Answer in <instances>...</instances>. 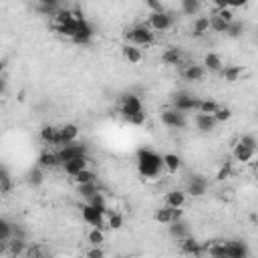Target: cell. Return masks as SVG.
<instances>
[{"instance_id":"1","label":"cell","mask_w":258,"mask_h":258,"mask_svg":"<svg viewBox=\"0 0 258 258\" xmlns=\"http://www.w3.org/2000/svg\"><path fill=\"white\" fill-rule=\"evenodd\" d=\"M137 171L143 179H159L163 175V159L157 151L141 147L137 151Z\"/></svg>"},{"instance_id":"2","label":"cell","mask_w":258,"mask_h":258,"mask_svg":"<svg viewBox=\"0 0 258 258\" xmlns=\"http://www.w3.org/2000/svg\"><path fill=\"white\" fill-rule=\"evenodd\" d=\"M155 34L157 32H153L145 22H141V24H135V26H131V28L125 30V40L129 44L139 46V48H147V46L155 44V40H157Z\"/></svg>"},{"instance_id":"3","label":"cell","mask_w":258,"mask_h":258,"mask_svg":"<svg viewBox=\"0 0 258 258\" xmlns=\"http://www.w3.org/2000/svg\"><path fill=\"white\" fill-rule=\"evenodd\" d=\"M145 24L153 30V32H167L173 28L175 18L167 12V10H159V12H149Z\"/></svg>"},{"instance_id":"4","label":"cell","mask_w":258,"mask_h":258,"mask_svg":"<svg viewBox=\"0 0 258 258\" xmlns=\"http://www.w3.org/2000/svg\"><path fill=\"white\" fill-rule=\"evenodd\" d=\"M200 101H202L200 97H196V95H191V93L179 91V93L173 95L171 107L177 109V111H181V113H185V115H191V113H196V111L200 109Z\"/></svg>"},{"instance_id":"5","label":"cell","mask_w":258,"mask_h":258,"mask_svg":"<svg viewBox=\"0 0 258 258\" xmlns=\"http://www.w3.org/2000/svg\"><path fill=\"white\" fill-rule=\"evenodd\" d=\"M159 119H161V123H163L167 129H185L187 123H189L187 115L181 113V111H177V109H173V107L163 109V111L159 113Z\"/></svg>"},{"instance_id":"6","label":"cell","mask_w":258,"mask_h":258,"mask_svg":"<svg viewBox=\"0 0 258 258\" xmlns=\"http://www.w3.org/2000/svg\"><path fill=\"white\" fill-rule=\"evenodd\" d=\"M87 153H89V149H87V145L81 143V141H71V143H64V145L56 147V155H58L60 165H62L64 161H71V159H75V157H83V155H87Z\"/></svg>"},{"instance_id":"7","label":"cell","mask_w":258,"mask_h":258,"mask_svg":"<svg viewBox=\"0 0 258 258\" xmlns=\"http://www.w3.org/2000/svg\"><path fill=\"white\" fill-rule=\"evenodd\" d=\"M105 216H107V212L105 210H99V208H95V206H91V204H83L81 206V218H83V222L85 224H89V226H97V228H107V224H105Z\"/></svg>"},{"instance_id":"8","label":"cell","mask_w":258,"mask_h":258,"mask_svg":"<svg viewBox=\"0 0 258 258\" xmlns=\"http://www.w3.org/2000/svg\"><path fill=\"white\" fill-rule=\"evenodd\" d=\"M179 75L183 81H189V83H198V81H204V77L208 75V71L204 69V64L200 62H191V60H183L179 64Z\"/></svg>"},{"instance_id":"9","label":"cell","mask_w":258,"mask_h":258,"mask_svg":"<svg viewBox=\"0 0 258 258\" xmlns=\"http://www.w3.org/2000/svg\"><path fill=\"white\" fill-rule=\"evenodd\" d=\"M141 111H143V103H141V99H139L137 95L125 93V95L121 97V101H119V113L123 115V119L131 117V115H135V113H141Z\"/></svg>"},{"instance_id":"10","label":"cell","mask_w":258,"mask_h":258,"mask_svg":"<svg viewBox=\"0 0 258 258\" xmlns=\"http://www.w3.org/2000/svg\"><path fill=\"white\" fill-rule=\"evenodd\" d=\"M179 218H183V210L181 208H171V206H165V204L161 208H157L155 214H153V220L157 224H163V226H167V224H171Z\"/></svg>"},{"instance_id":"11","label":"cell","mask_w":258,"mask_h":258,"mask_svg":"<svg viewBox=\"0 0 258 258\" xmlns=\"http://www.w3.org/2000/svg\"><path fill=\"white\" fill-rule=\"evenodd\" d=\"M81 18H85V16H83V12L73 10V16H71L67 22L56 24V26H54V30H56V32H58L62 38L73 40V36H75V32H77V26H79V20H81Z\"/></svg>"},{"instance_id":"12","label":"cell","mask_w":258,"mask_h":258,"mask_svg":"<svg viewBox=\"0 0 258 258\" xmlns=\"http://www.w3.org/2000/svg\"><path fill=\"white\" fill-rule=\"evenodd\" d=\"M191 121H194L196 129L202 131V133H212V131L220 125V123L214 119V115H210V113H202V111L191 113Z\"/></svg>"},{"instance_id":"13","label":"cell","mask_w":258,"mask_h":258,"mask_svg":"<svg viewBox=\"0 0 258 258\" xmlns=\"http://www.w3.org/2000/svg\"><path fill=\"white\" fill-rule=\"evenodd\" d=\"M232 157H234V161H238L242 165L252 163L254 157H256V147H250V145H246L242 141H236V145L232 149Z\"/></svg>"},{"instance_id":"14","label":"cell","mask_w":258,"mask_h":258,"mask_svg":"<svg viewBox=\"0 0 258 258\" xmlns=\"http://www.w3.org/2000/svg\"><path fill=\"white\" fill-rule=\"evenodd\" d=\"M208 185L210 181L204 175H191L185 183V194H189L191 198H202L208 191Z\"/></svg>"},{"instance_id":"15","label":"cell","mask_w":258,"mask_h":258,"mask_svg":"<svg viewBox=\"0 0 258 258\" xmlns=\"http://www.w3.org/2000/svg\"><path fill=\"white\" fill-rule=\"evenodd\" d=\"M36 165L40 169H56L60 167V161H58V155H56V149L52 147H44L36 159Z\"/></svg>"},{"instance_id":"16","label":"cell","mask_w":258,"mask_h":258,"mask_svg":"<svg viewBox=\"0 0 258 258\" xmlns=\"http://www.w3.org/2000/svg\"><path fill=\"white\" fill-rule=\"evenodd\" d=\"M93 36H95V30H93L91 22H89L87 18H81V20H79V26H77V32H75V36H73V42H77V44H87V42L93 40Z\"/></svg>"},{"instance_id":"17","label":"cell","mask_w":258,"mask_h":258,"mask_svg":"<svg viewBox=\"0 0 258 258\" xmlns=\"http://www.w3.org/2000/svg\"><path fill=\"white\" fill-rule=\"evenodd\" d=\"M224 254L226 258H246L250 252L242 240H224Z\"/></svg>"},{"instance_id":"18","label":"cell","mask_w":258,"mask_h":258,"mask_svg":"<svg viewBox=\"0 0 258 258\" xmlns=\"http://www.w3.org/2000/svg\"><path fill=\"white\" fill-rule=\"evenodd\" d=\"M183 60H185V54L179 46H167L161 52V62L167 64V67H179Z\"/></svg>"},{"instance_id":"19","label":"cell","mask_w":258,"mask_h":258,"mask_svg":"<svg viewBox=\"0 0 258 258\" xmlns=\"http://www.w3.org/2000/svg\"><path fill=\"white\" fill-rule=\"evenodd\" d=\"M85 167H89V155H83V157H75V159H71V161H64L62 165H60V169H62V173L64 175H69V177H75L79 171H83Z\"/></svg>"},{"instance_id":"20","label":"cell","mask_w":258,"mask_h":258,"mask_svg":"<svg viewBox=\"0 0 258 258\" xmlns=\"http://www.w3.org/2000/svg\"><path fill=\"white\" fill-rule=\"evenodd\" d=\"M185 202H187V194L185 189H179V187H173L163 196V204L171 208H183Z\"/></svg>"},{"instance_id":"21","label":"cell","mask_w":258,"mask_h":258,"mask_svg":"<svg viewBox=\"0 0 258 258\" xmlns=\"http://www.w3.org/2000/svg\"><path fill=\"white\" fill-rule=\"evenodd\" d=\"M177 242H179V250H181L183 254H191V256H202V254H204L202 242H198L191 234L185 236V238H181V240H177Z\"/></svg>"},{"instance_id":"22","label":"cell","mask_w":258,"mask_h":258,"mask_svg":"<svg viewBox=\"0 0 258 258\" xmlns=\"http://www.w3.org/2000/svg\"><path fill=\"white\" fill-rule=\"evenodd\" d=\"M40 141L46 145V147H52V149H56L58 145H60V141H58V127H54V125H44L42 129H40Z\"/></svg>"},{"instance_id":"23","label":"cell","mask_w":258,"mask_h":258,"mask_svg":"<svg viewBox=\"0 0 258 258\" xmlns=\"http://www.w3.org/2000/svg\"><path fill=\"white\" fill-rule=\"evenodd\" d=\"M77 139H79V127L75 123H64V125L58 127V141H60V145L71 143V141H77Z\"/></svg>"},{"instance_id":"24","label":"cell","mask_w":258,"mask_h":258,"mask_svg":"<svg viewBox=\"0 0 258 258\" xmlns=\"http://www.w3.org/2000/svg\"><path fill=\"white\" fill-rule=\"evenodd\" d=\"M121 54H123V58H125L129 64H139V62L143 60L141 48L135 46V44H129V42H125V44L121 46Z\"/></svg>"},{"instance_id":"25","label":"cell","mask_w":258,"mask_h":258,"mask_svg":"<svg viewBox=\"0 0 258 258\" xmlns=\"http://www.w3.org/2000/svg\"><path fill=\"white\" fill-rule=\"evenodd\" d=\"M208 32H210V20H208V16L196 14L194 16V22H191V36L194 38H202Z\"/></svg>"},{"instance_id":"26","label":"cell","mask_w":258,"mask_h":258,"mask_svg":"<svg viewBox=\"0 0 258 258\" xmlns=\"http://www.w3.org/2000/svg\"><path fill=\"white\" fill-rule=\"evenodd\" d=\"M167 232H169V236H171L173 240H181V238H185V236L191 234V232H189V226L183 222V218H179V220L167 224Z\"/></svg>"},{"instance_id":"27","label":"cell","mask_w":258,"mask_h":258,"mask_svg":"<svg viewBox=\"0 0 258 258\" xmlns=\"http://www.w3.org/2000/svg\"><path fill=\"white\" fill-rule=\"evenodd\" d=\"M218 75H220L226 83H236V81L244 75V67H240V64H224Z\"/></svg>"},{"instance_id":"28","label":"cell","mask_w":258,"mask_h":258,"mask_svg":"<svg viewBox=\"0 0 258 258\" xmlns=\"http://www.w3.org/2000/svg\"><path fill=\"white\" fill-rule=\"evenodd\" d=\"M161 159H163V171H165V173L175 175V173L179 171V167H181V157H179L177 153H163Z\"/></svg>"},{"instance_id":"29","label":"cell","mask_w":258,"mask_h":258,"mask_svg":"<svg viewBox=\"0 0 258 258\" xmlns=\"http://www.w3.org/2000/svg\"><path fill=\"white\" fill-rule=\"evenodd\" d=\"M202 64H204V69H206L208 73H220L222 67H224V60H222L220 54H216V52H206Z\"/></svg>"},{"instance_id":"30","label":"cell","mask_w":258,"mask_h":258,"mask_svg":"<svg viewBox=\"0 0 258 258\" xmlns=\"http://www.w3.org/2000/svg\"><path fill=\"white\" fill-rule=\"evenodd\" d=\"M26 248H28V242L26 238H10L8 240V252L10 256H22L26 254Z\"/></svg>"},{"instance_id":"31","label":"cell","mask_w":258,"mask_h":258,"mask_svg":"<svg viewBox=\"0 0 258 258\" xmlns=\"http://www.w3.org/2000/svg\"><path fill=\"white\" fill-rule=\"evenodd\" d=\"M75 187H77L79 198H83V200L91 198L95 191H99V189H101V185H99V181H97V179H95V181H89V183H79V185H75Z\"/></svg>"},{"instance_id":"32","label":"cell","mask_w":258,"mask_h":258,"mask_svg":"<svg viewBox=\"0 0 258 258\" xmlns=\"http://www.w3.org/2000/svg\"><path fill=\"white\" fill-rule=\"evenodd\" d=\"M87 240H89L91 246L105 244V230L103 228H97V226H91V230L87 232Z\"/></svg>"},{"instance_id":"33","label":"cell","mask_w":258,"mask_h":258,"mask_svg":"<svg viewBox=\"0 0 258 258\" xmlns=\"http://www.w3.org/2000/svg\"><path fill=\"white\" fill-rule=\"evenodd\" d=\"M244 30H246V26H244V22L242 20H238V18H234L230 24H228V28H226V36H230V38H240L242 34H244Z\"/></svg>"},{"instance_id":"34","label":"cell","mask_w":258,"mask_h":258,"mask_svg":"<svg viewBox=\"0 0 258 258\" xmlns=\"http://www.w3.org/2000/svg\"><path fill=\"white\" fill-rule=\"evenodd\" d=\"M105 224L109 230H119L123 226V216L115 210H107V216H105Z\"/></svg>"},{"instance_id":"35","label":"cell","mask_w":258,"mask_h":258,"mask_svg":"<svg viewBox=\"0 0 258 258\" xmlns=\"http://www.w3.org/2000/svg\"><path fill=\"white\" fill-rule=\"evenodd\" d=\"M73 179V183L75 185H79V183H89V181H95L97 179V173H95V169H91V167H85L83 171H79L75 177H71Z\"/></svg>"},{"instance_id":"36","label":"cell","mask_w":258,"mask_h":258,"mask_svg":"<svg viewBox=\"0 0 258 258\" xmlns=\"http://www.w3.org/2000/svg\"><path fill=\"white\" fill-rule=\"evenodd\" d=\"M208 20H210V30H212V32H220V34H224V32H226L228 22H226V20H222L216 12H212V14L208 16Z\"/></svg>"},{"instance_id":"37","label":"cell","mask_w":258,"mask_h":258,"mask_svg":"<svg viewBox=\"0 0 258 258\" xmlns=\"http://www.w3.org/2000/svg\"><path fill=\"white\" fill-rule=\"evenodd\" d=\"M179 4H181V12L185 14V16H196L198 12H200V0H179Z\"/></svg>"},{"instance_id":"38","label":"cell","mask_w":258,"mask_h":258,"mask_svg":"<svg viewBox=\"0 0 258 258\" xmlns=\"http://www.w3.org/2000/svg\"><path fill=\"white\" fill-rule=\"evenodd\" d=\"M12 189V177L10 173L0 165V194H8Z\"/></svg>"},{"instance_id":"39","label":"cell","mask_w":258,"mask_h":258,"mask_svg":"<svg viewBox=\"0 0 258 258\" xmlns=\"http://www.w3.org/2000/svg\"><path fill=\"white\" fill-rule=\"evenodd\" d=\"M12 228H14L12 222H8L6 218H0V242L12 238Z\"/></svg>"},{"instance_id":"40","label":"cell","mask_w":258,"mask_h":258,"mask_svg":"<svg viewBox=\"0 0 258 258\" xmlns=\"http://www.w3.org/2000/svg\"><path fill=\"white\" fill-rule=\"evenodd\" d=\"M212 115H214V119H216L218 123H226L228 119H232V111H230L228 107H224V105H218V109H216Z\"/></svg>"},{"instance_id":"41","label":"cell","mask_w":258,"mask_h":258,"mask_svg":"<svg viewBox=\"0 0 258 258\" xmlns=\"http://www.w3.org/2000/svg\"><path fill=\"white\" fill-rule=\"evenodd\" d=\"M232 175V161H224L216 173V181H226Z\"/></svg>"},{"instance_id":"42","label":"cell","mask_w":258,"mask_h":258,"mask_svg":"<svg viewBox=\"0 0 258 258\" xmlns=\"http://www.w3.org/2000/svg\"><path fill=\"white\" fill-rule=\"evenodd\" d=\"M42 171H44V169H40V167L36 165V167L28 173V183H30V185H40V183L44 181V173H42Z\"/></svg>"},{"instance_id":"43","label":"cell","mask_w":258,"mask_h":258,"mask_svg":"<svg viewBox=\"0 0 258 258\" xmlns=\"http://www.w3.org/2000/svg\"><path fill=\"white\" fill-rule=\"evenodd\" d=\"M218 105H220V103H216L214 99H202L198 111H202V113H210V115H212V113L218 109Z\"/></svg>"},{"instance_id":"44","label":"cell","mask_w":258,"mask_h":258,"mask_svg":"<svg viewBox=\"0 0 258 258\" xmlns=\"http://www.w3.org/2000/svg\"><path fill=\"white\" fill-rule=\"evenodd\" d=\"M214 12H216V14H218L222 20H226L228 24H230V22L236 18V14H234V8H230V6H226V8H218V10H214Z\"/></svg>"},{"instance_id":"45","label":"cell","mask_w":258,"mask_h":258,"mask_svg":"<svg viewBox=\"0 0 258 258\" xmlns=\"http://www.w3.org/2000/svg\"><path fill=\"white\" fill-rule=\"evenodd\" d=\"M125 121H127L129 125H143V123H145V111H141V113H135V115L127 117Z\"/></svg>"},{"instance_id":"46","label":"cell","mask_w":258,"mask_h":258,"mask_svg":"<svg viewBox=\"0 0 258 258\" xmlns=\"http://www.w3.org/2000/svg\"><path fill=\"white\" fill-rule=\"evenodd\" d=\"M143 4L149 8V12H159V10H165V8H163V2H159V0H143Z\"/></svg>"},{"instance_id":"47","label":"cell","mask_w":258,"mask_h":258,"mask_svg":"<svg viewBox=\"0 0 258 258\" xmlns=\"http://www.w3.org/2000/svg\"><path fill=\"white\" fill-rule=\"evenodd\" d=\"M228 6H230V8H234V10H238V8L248 6V0H228Z\"/></svg>"},{"instance_id":"48","label":"cell","mask_w":258,"mask_h":258,"mask_svg":"<svg viewBox=\"0 0 258 258\" xmlns=\"http://www.w3.org/2000/svg\"><path fill=\"white\" fill-rule=\"evenodd\" d=\"M103 254H105V252H103V250H101L99 246H93V248H91V250L87 252V256H89V258H101Z\"/></svg>"},{"instance_id":"49","label":"cell","mask_w":258,"mask_h":258,"mask_svg":"<svg viewBox=\"0 0 258 258\" xmlns=\"http://www.w3.org/2000/svg\"><path fill=\"white\" fill-rule=\"evenodd\" d=\"M6 89H8V81H6V79L0 75V97L6 93Z\"/></svg>"},{"instance_id":"50","label":"cell","mask_w":258,"mask_h":258,"mask_svg":"<svg viewBox=\"0 0 258 258\" xmlns=\"http://www.w3.org/2000/svg\"><path fill=\"white\" fill-rule=\"evenodd\" d=\"M4 67H6V62H4V60H0V75L4 73Z\"/></svg>"},{"instance_id":"51","label":"cell","mask_w":258,"mask_h":258,"mask_svg":"<svg viewBox=\"0 0 258 258\" xmlns=\"http://www.w3.org/2000/svg\"><path fill=\"white\" fill-rule=\"evenodd\" d=\"M159 2H165V0H159Z\"/></svg>"}]
</instances>
